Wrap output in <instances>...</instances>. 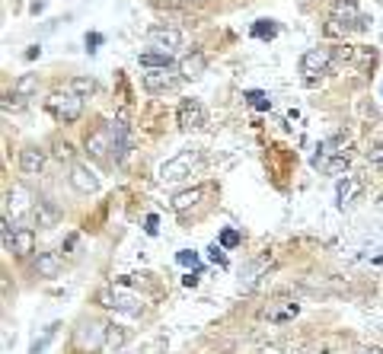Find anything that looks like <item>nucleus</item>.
I'll use <instances>...</instances> for the list:
<instances>
[{
	"mask_svg": "<svg viewBox=\"0 0 383 354\" xmlns=\"http://www.w3.org/2000/svg\"><path fill=\"white\" fill-rule=\"evenodd\" d=\"M48 112L58 118V122L70 125V122H77V118H80V112H84V99L77 96V93H70V90L51 93V96H48Z\"/></svg>",
	"mask_w": 383,
	"mask_h": 354,
	"instance_id": "1",
	"label": "nucleus"
},
{
	"mask_svg": "<svg viewBox=\"0 0 383 354\" xmlns=\"http://www.w3.org/2000/svg\"><path fill=\"white\" fill-rule=\"evenodd\" d=\"M147 42L157 51H169V55H173V48L182 45V32L176 26H150L147 29Z\"/></svg>",
	"mask_w": 383,
	"mask_h": 354,
	"instance_id": "2",
	"label": "nucleus"
},
{
	"mask_svg": "<svg viewBox=\"0 0 383 354\" xmlns=\"http://www.w3.org/2000/svg\"><path fill=\"white\" fill-rule=\"evenodd\" d=\"M195 163H198L195 153H179L176 160H169V163H163V166H160V182L186 179V176H192V166H195Z\"/></svg>",
	"mask_w": 383,
	"mask_h": 354,
	"instance_id": "3",
	"label": "nucleus"
},
{
	"mask_svg": "<svg viewBox=\"0 0 383 354\" xmlns=\"http://www.w3.org/2000/svg\"><path fill=\"white\" fill-rule=\"evenodd\" d=\"M176 122H179V128H186V131L202 128L205 125V105L198 103V99H182L179 112H176Z\"/></svg>",
	"mask_w": 383,
	"mask_h": 354,
	"instance_id": "4",
	"label": "nucleus"
},
{
	"mask_svg": "<svg viewBox=\"0 0 383 354\" xmlns=\"http://www.w3.org/2000/svg\"><path fill=\"white\" fill-rule=\"evenodd\" d=\"M29 211H32V192H29L26 185H13L7 192V221L10 217L20 221V217H26Z\"/></svg>",
	"mask_w": 383,
	"mask_h": 354,
	"instance_id": "5",
	"label": "nucleus"
},
{
	"mask_svg": "<svg viewBox=\"0 0 383 354\" xmlns=\"http://www.w3.org/2000/svg\"><path fill=\"white\" fill-rule=\"evenodd\" d=\"M99 300H103V306H112V310H122V313H141V300L134 297V294H125L122 287H109V291L99 294Z\"/></svg>",
	"mask_w": 383,
	"mask_h": 354,
	"instance_id": "6",
	"label": "nucleus"
},
{
	"mask_svg": "<svg viewBox=\"0 0 383 354\" xmlns=\"http://www.w3.org/2000/svg\"><path fill=\"white\" fill-rule=\"evenodd\" d=\"M329 67H332V51L329 48H310V51H304V58H300V70H304L306 77L326 74Z\"/></svg>",
	"mask_w": 383,
	"mask_h": 354,
	"instance_id": "7",
	"label": "nucleus"
},
{
	"mask_svg": "<svg viewBox=\"0 0 383 354\" xmlns=\"http://www.w3.org/2000/svg\"><path fill=\"white\" fill-rule=\"evenodd\" d=\"M70 185L80 195H93L99 188V176L93 173L90 166H84V163H74V169H70Z\"/></svg>",
	"mask_w": 383,
	"mask_h": 354,
	"instance_id": "8",
	"label": "nucleus"
},
{
	"mask_svg": "<svg viewBox=\"0 0 383 354\" xmlns=\"http://www.w3.org/2000/svg\"><path fill=\"white\" fill-rule=\"evenodd\" d=\"M179 84V77L173 70H147L144 74V90L147 93H169Z\"/></svg>",
	"mask_w": 383,
	"mask_h": 354,
	"instance_id": "9",
	"label": "nucleus"
},
{
	"mask_svg": "<svg viewBox=\"0 0 383 354\" xmlns=\"http://www.w3.org/2000/svg\"><path fill=\"white\" fill-rule=\"evenodd\" d=\"M42 166H45V150H42V147H35V144L22 147V150H20L22 176H39V173H42Z\"/></svg>",
	"mask_w": 383,
	"mask_h": 354,
	"instance_id": "10",
	"label": "nucleus"
},
{
	"mask_svg": "<svg viewBox=\"0 0 383 354\" xmlns=\"http://www.w3.org/2000/svg\"><path fill=\"white\" fill-rule=\"evenodd\" d=\"M205 70H208V58L202 51H192V55L179 58V77H186V80H198Z\"/></svg>",
	"mask_w": 383,
	"mask_h": 354,
	"instance_id": "11",
	"label": "nucleus"
},
{
	"mask_svg": "<svg viewBox=\"0 0 383 354\" xmlns=\"http://www.w3.org/2000/svg\"><path fill=\"white\" fill-rule=\"evenodd\" d=\"M358 195H361V182H358L355 176H345V179L335 182V202H339V208L351 204Z\"/></svg>",
	"mask_w": 383,
	"mask_h": 354,
	"instance_id": "12",
	"label": "nucleus"
},
{
	"mask_svg": "<svg viewBox=\"0 0 383 354\" xmlns=\"http://www.w3.org/2000/svg\"><path fill=\"white\" fill-rule=\"evenodd\" d=\"M332 20L335 22H345V26H349V22H358V26H361V10H358V4L355 0H335L332 4Z\"/></svg>",
	"mask_w": 383,
	"mask_h": 354,
	"instance_id": "13",
	"label": "nucleus"
},
{
	"mask_svg": "<svg viewBox=\"0 0 383 354\" xmlns=\"http://www.w3.org/2000/svg\"><path fill=\"white\" fill-rule=\"evenodd\" d=\"M86 150H90L93 157H105V153L112 150V134H109V128H96L93 134H86Z\"/></svg>",
	"mask_w": 383,
	"mask_h": 354,
	"instance_id": "14",
	"label": "nucleus"
},
{
	"mask_svg": "<svg viewBox=\"0 0 383 354\" xmlns=\"http://www.w3.org/2000/svg\"><path fill=\"white\" fill-rule=\"evenodd\" d=\"M138 64L147 70H169L176 61L169 51H144V55H138Z\"/></svg>",
	"mask_w": 383,
	"mask_h": 354,
	"instance_id": "15",
	"label": "nucleus"
},
{
	"mask_svg": "<svg viewBox=\"0 0 383 354\" xmlns=\"http://www.w3.org/2000/svg\"><path fill=\"white\" fill-rule=\"evenodd\" d=\"M13 252L20 258H26V256H32V252H35V233L29 227H16V233H13Z\"/></svg>",
	"mask_w": 383,
	"mask_h": 354,
	"instance_id": "16",
	"label": "nucleus"
},
{
	"mask_svg": "<svg viewBox=\"0 0 383 354\" xmlns=\"http://www.w3.org/2000/svg\"><path fill=\"white\" fill-rule=\"evenodd\" d=\"M198 198H202V188H188V192H179L169 198V208L182 214V211H188L192 204H198Z\"/></svg>",
	"mask_w": 383,
	"mask_h": 354,
	"instance_id": "17",
	"label": "nucleus"
},
{
	"mask_svg": "<svg viewBox=\"0 0 383 354\" xmlns=\"http://www.w3.org/2000/svg\"><path fill=\"white\" fill-rule=\"evenodd\" d=\"M35 271H39L42 278H55L58 271H61V258H58L55 252H42L39 262H35Z\"/></svg>",
	"mask_w": 383,
	"mask_h": 354,
	"instance_id": "18",
	"label": "nucleus"
},
{
	"mask_svg": "<svg viewBox=\"0 0 383 354\" xmlns=\"http://www.w3.org/2000/svg\"><path fill=\"white\" fill-rule=\"evenodd\" d=\"M35 90H39V77L35 74H22L20 80H16V96L26 99V96H32Z\"/></svg>",
	"mask_w": 383,
	"mask_h": 354,
	"instance_id": "19",
	"label": "nucleus"
},
{
	"mask_svg": "<svg viewBox=\"0 0 383 354\" xmlns=\"http://www.w3.org/2000/svg\"><path fill=\"white\" fill-rule=\"evenodd\" d=\"M93 90H96V80H93V77H74V80H70V93H77L80 99L90 96Z\"/></svg>",
	"mask_w": 383,
	"mask_h": 354,
	"instance_id": "20",
	"label": "nucleus"
},
{
	"mask_svg": "<svg viewBox=\"0 0 383 354\" xmlns=\"http://www.w3.org/2000/svg\"><path fill=\"white\" fill-rule=\"evenodd\" d=\"M90 341H93V348H99V345H103V326H96V322H93ZM77 345H86V326L80 329V332H77Z\"/></svg>",
	"mask_w": 383,
	"mask_h": 354,
	"instance_id": "21",
	"label": "nucleus"
},
{
	"mask_svg": "<svg viewBox=\"0 0 383 354\" xmlns=\"http://www.w3.org/2000/svg\"><path fill=\"white\" fill-rule=\"evenodd\" d=\"M275 32H278V26H275L272 20H259L256 26H252V35H256V39H272Z\"/></svg>",
	"mask_w": 383,
	"mask_h": 354,
	"instance_id": "22",
	"label": "nucleus"
},
{
	"mask_svg": "<svg viewBox=\"0 0 383 354\" xmlns=\"http://www.w3.org/2000/svg\"><path fill=\"white\" fill-rule=\"evenodd\" d=\"M35 211H39V214H42V223H48V227H51V223L58 221V211L51 208V204L45 202V198H39V202H35Z\"/></svg>",
	"mask_w": 383,
	"mask_h": 354,
	"instance_id": "23",
	"label": "nucleus"
},
{
	"mask_svg": "<svg viewBox=\"0 0 383 354\" xmlns=\"http://www.w3.org/2000/svg\"><path fill=\"white\" fill-rule=\"evenodd\" d=\"M291 316H297V303H287L285 310H268V320L272 322H281V320H291Z\"/></svg>",
	"mask_w": 383,
	"mask_h": 354,
	"instance_id": "24",
	"label": "nucleus"
},
{
	"mask_svg": "<svg viewBox=\"0 0 383 354\" xmlns=\"http://www.w3.org/2000/svg\"><path fill=\"white\" fill-rule=\"evenodd\" d=\"M345 166H349V150H345V153H335V160H329L323 169H329V173H339V169H345Z\"/></svg>",
	"mask_w": 383,
	"mask_h": 354,
	"instance_id": "25",
	"label": "nucleus"
},
{
	"mask_svg": "<svg viewBox=\"0 0 383 354\" xmlns=\"http://www.w3.org/2000/svg\"><path fill=\"white\" fill-rule=\"evenodd\" d=\"M221 246H223V249H237V246H240V233H237V230H223V233H221Z\"/></svg>",
	"mask_w": 383,
	"mask_h": 354,
	"instance_id": "26",
	"label": "nucleus"
},
{
	"mask_svg": "<svg viewBox=\"0 0 383 354\" xmlns=\"http://www.w3.org/2000/svg\"><path fill=\"white\" fill-rule=\"evenodd\" d=\"M368 163L370 166H377V169H383V144H374L368 150Z\"/></svg>",
	"mask_w": 383,
	"mask_h": 354,
	"instance_id": "27",
	"label": "nucleus"
},
{
	"mask_svg": "<svg viewBox=\"0 0 383 354\" xmlns=\"http://www.w3.org/2000/svg\"><path fill=\"white\" fill-rule=\"evenodd\" d=\"M55 329H58V326H48V329H45V335H42V339H35V341H32V354L45 351V345H48V341H51V335H55Z\"/></svg>",
	"mask_w": 383,
	"mask_h": 354,
	"instance_id": "28",
	"label": "nucleus"
},
{
	"mask_svg": "<svg viewBox=\"0 0 383 354\" xmlns=\"http://www.w3.org/2000/svg\"><path fill=\"white\" fill-rule=\"evenodd\" d=\"M249 103L252 105H256V109H272V99H268V96H265V93H249Z\"/></svg>",
	"mask_w": 383,
	"mask_h": 354,
	"instance_id": "29",
	"label": "nucleus"
},
{
	"mask_svg": "<svg viewBox=\"0 0 383 354\" xmlns=\"http://www.w3.org/2000/svg\"><path fill=\"white\" fill-rule=\"evenodd\" d=\"M208 258H211V262H214V265H227V256H223V246H208Z\"/></svg>",
	"mask_w": 383,
	"mask_h": 354,
	"instance_id": "30",
	"label": "nucleus"
},
{
	"mask_svg": "<svg viewBox=\"0 0 383 354\" xmlns=\"http://www.w3.org/2000/svg\"><path fill=\"white\" fill-rule=\"evenodd\" d=\"M176 262H179V265H192V268H195V265H198V252H192V249H182L179 256H176Z\"/></svg>",
	"mask_w": 383,
	"mask_h": 354,
	"instance_id": "31",
	"label": "nucleus"
},
{
	"mask_svg": "<svg viewBox=\"0 0 383 354\" xmlns=\"http://www.w3.org/2000/svg\"><path fill=\"white\" fill-rule=\"evenodd\" d=\"M55 157H58V160H70V157H74V147H70L67 144V140H64V144H55Z\"/></svg>",
	"mask_w": 383,
	"mask_h": 354,
	"instance_id": "32",
	"label": "nucleus"
},
{
	"mask_svg": "<svg viewBox=\"0 0 383 354\" xmlns=\"http://www.w3.org/2000/svg\"><path fill=\"white\" fill-rule=\"evenodd\" d=\"M332 58H339V61H351V58H355V48H351V45H339V48L332 51Z\"/></svg>",
	"mask_w": 383,
	"mask_h": 354,
	"instance_id": "33",
	"label": "nucleus"
},
{
	"mask_svg": "<svg viewBox=\"0 0 383 354\" xmlns=\"http://www.w3.org/2000/svg\"><path fill=\"white\" fill-rule=\"evenodd\" d=\"M22 105H26V103H22V96H4V109H13V112H20L22 109Z\"/></svg>",
	"mask_w": 383,
	"mask_h": 354,
	"instance_id": "34",
	"label": "nucleus"
},
{
	"mask_svg": "<svg viewBox=\"0 0 383 354\" xmlns=\"http://www.w3.org/2000/svg\"><path fill=\"white\" fill-rule=\"evenodd\" d=\"M96 45H103V35H99V32H93V35H86V48H96Z\"/></svg>",
	"mask_w": 383,
	"mask_h": 354,
	"instance_id": "35",
	"label": "nucleus"
},
{
	"mask_svg": "<svg viewBox=\"0 0 383 354\" xmlns=\"http://www.w3.org/2000/svg\"><path fill=\"white\" fill-rule=\"evenodd\" d=\"M182 284H186V287H195V284H198V271H192V275H186V278H182Z\"/></svg>",
	"mask_w": 383,
	"mask_h": 354,
	"instance_id": "36",
	"label": "nucleus"
},
{
	"mask_svg": "<svg viewBox=\"0 0 383 354\" xmlns=\"http://www.w3.org/2000/svg\"><path fill=\"white\" fill-rule=\"evenodd\" d=\"M147 233H157V217H147Z\"/></svg>",
	"mask_w": 383,
	"mask_h": 354,
	"instance_id": "37",
	"label": "nucleus"
},
{
	"mask_svg": "<svg viewBox=\"0 0 383 354\" xmlns=\"http://www.w3.org/2000/svg\"><path fill=\"white\" fill-rule=\"evenodd\" d=\"M262 354H281V351H278V348H265Z\"/></svg>",
	"mask_w": 383,
	"mask_h": 354,
	"instance_id": "38",
	"label": "nucleus"
}]
</instances>
